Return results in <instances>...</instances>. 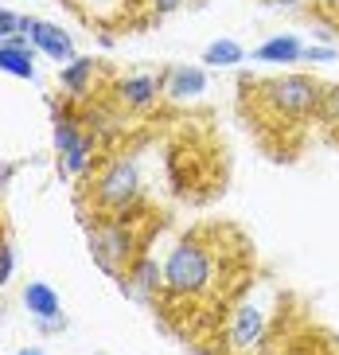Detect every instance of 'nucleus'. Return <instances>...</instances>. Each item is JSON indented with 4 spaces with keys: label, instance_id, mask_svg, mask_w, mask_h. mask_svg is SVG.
I'll return each mask as SVG.
<instances>
[{
    "label": "nucleus",
    "instance_id": "obj_1",
    "mask_svg": "<svg viewBox=\"0 0 339 355\" xmlns=\"http://www.w3.org/2000/svg\"><path fill=\"white\" fill-rule=\"evenodd\" d=\"M223 282V261L207 242V230H187L164 258V293L175 301H203Z\"/></svg>",
    "mask_w": 339,
    "mask_h": 355
},
{
    "label": "nucleus",
    "instance_id": "obj_2",
    "mask_svg": "<svg viewBox=\"0 0 339 355\" xmlns=\"http://www.w3.org/2000/svg\"><path fill=\"white\" fill-rule=\"evenodd\" d=\"M86 239H90L94 266L110 277L121 282V273L133 266V258L144 250V234L137 230V211L125 215H94L86 219Z\"/></svg>",
    "mask_w": 339,
    "mask_h": 355
},
{
    "label": "nucleus",
    "instance_id": "obj_3",
    "mask_svg": "<svg viewBox=\"0 0 339 355\" xmlns=\"http://www.w3.org/2000/svg\"><path fill=\"white\" fill-rule=\"evenodd\" d=\"M86 191H90L94 215H125V211H137L141 207V196H144L141 157H133V153H113L102 168H94V176L86 180Z\"/></svg>",
    "mask_w": 339,
    "mask_h": 355
},
{
    "label": "nucleus",
    "instance_id": "obj_4",
    "mask_svg": "<svg viewBox=\"0 0 339 355\" xmlns=\"http://www.w3.org/2000/svg\"><path fill=\"white\" fill-rule=\"evenodd\" d=\"M246 90H254L257 102L266 105L277 121H304V117H316L320 98L328 90V83H320L316 74L304 71H288L277 78H266V83H242Z\"/></svg>",
    "mask_w": 339,
    "mask_h": 355
},
{
    "label": "nucleus",
    "instance_id": "obj_5",
    "mask_svg": "<svg viewBox=\"0 0 339 355\" xmlns=\"http://www.w3.org/2000/svg\"><path fill=\"white\" fill-rule=\"evenodd\" d=\"M269 340V316L266 304H257L254 297H242V301L230 309V324H226V347L234 355H257Z\"/></svg>",
    "mask_w": 339,
    "mask_h": 355
},
{
    "label": "nucleus",
    "instance_id": "obj_6",
    "mask_svg": "<svg viewBox=\"0 0 339 355\" xmlns=\"http://www.w3.org/2000/svg\"><path fill=\"white\" fill-rule=\"evenodd\" d=\"M160 98H164V74L133 71L113 83V102L121 105V114H153Z\"/></svg>",
    "mask_w": 339,
    "mask_h": 355
},
{
    "label": "nucleus",
    "instance_id": "obj_7",
    "mask_svg": "<svg viewBox=\"0 0 339 355\" xmlns=\"http://www.w3.org/2000/svg\"><path fill=\"white\" fill-rule=\"evenodd\" d=\"M121 293L129 301H141V304H156V297L164 293V261H156L148 250H141L133 258V266L121 273Z\"/></svg>",
    "mask_w": 339,
    "mask_h": 355
},
{
    "label": "nucleus",
    "instance_id": "obj_8",
    "mask_svg": "<svg viewBox=\"0 0 339 355\" xmlns=\"http://www.w3.org/2000/svg\"><path fill=\"white\" fill-rule=\"evenodd\" d=\"M28 35H31V43H35V51L47 55V59H55V63H71V59H78L71 32H62L59 24L40 20V16H28Z\"/></svg>",
    "mask_w": 339,
    "mask_h": 355
},
{
    "label": "nucleus",
    "instance_id": "obj_9",
    "mask_svg": "<svg viewBox=\"0 0 339 355\" xmlns=\"http://www.w3.org/2000/svg\"><path fill=\"white\" fill-rule=\"evenodd\" d=\"M207 67H191V63H180V67H168L164 71V98L168 102H195V98L207 94Z\"/></svg>",
    "mask_w": 339,
    "mask_h": 355
},
{
    "label": "nucleus",
    "instance_id": "obj_10",
    "mask_svg": "<svg viewBox=\"0 0 339 355\" xmlns=\"http://www.w3.org/2000/svg\"><path fill=\"white\" fill-rule=\"evenodd\" d=\"M20 304H24V313L31 316L35 324H43V320H62V297H59V289H55L51 282H28L20 289Z\"/></svg>",
    "mask_w": 339,
    "mask_h": 355
},
{
    "label": "nucleus",
    "instance_id": "obj_11",
    "mask_svg": "<svg viewBox=\"0 0 339 355\" xmlns=\"http://www.w3.org/2000/svg\"><path fill=\"white\" fill-rule=\"evenodd\" d=\"M71 12H78L94 32H105L110 24H117L125 12L137 8V0H62Z\"/></svg>",
    "mask_w": 339,
    "mask_h": 355
},
{
    "label": "nucleus",
    "instance_id": "obj_12",
    "mask_svg": "<svg viewBox=\"0 0 339 355\" xmlns=\"http://www.w3.org/2000/svg\"><path fill=\"white\" fill-rule=\"evenodd\" d=\"M94 78H98V59H90V55H78L71 63H62L59 71V86L71 102H86L94 94Z\"/></svg>",
    "mask_w": 339,
    "mask_h": 355
},
{
    "label": "nucleus",
    "instance_id": "obj_13",
    "mask_svg": "<svg viewBox=\"0 0 339 355\" xmlns=\"http://www.w3.org/2000/svg\"><path fill=\"white\" fill-rule=\"evenodd\" d=\"M304 47L308 43L300 40V35H269L266 43H257L250 59L254 63H277V67H293V63H304Z\"/></svg>",
    "mask_w": 339,
    "mask_h": 355
},
{
    "label": "nucleus",
    "instance_id": "obj_14",
    "mask_svg": "<svg viewBox=\"0 0 339 355\" xmlns=\"http://www.w3.org/2000/svg\"><path fill=\"white\" fill-rule=\"evenodd\" d=\"M250 51L238 40H215L203 47V67H242Z\"/></svg>",
    "mask_w": 339,
    "mask_h": 355
},
{
    "label": "nucleus",
    "instance_id": "obj_15",
    "mask_svg": "<svg viewBox=\"0 0 339 355\" xmlns=\"http://www.w3.org/2000/svg\"><path fill=\"white\" fill-rule=\"evenodd\" d=\"M0 71L8 74V78L31 83L35 78V51H16V47H4L0 43Z\"/></svg>",
    "mask_w": 339,
    "mask_h": 355
},
{
    "label": "nucleus",
    "instance_id": "obj_16",
    "mask_svg": "<svg viewBox=\"0 0 339 355\" xmlns=\"http://www.w3.org/2000/svg\"><path fill=\"white\" fill-rule=\"evenodd\" d=\"M316 121H320L324 133L339 137V83H328V90H324V98H320Z\"/></svg>",
    "mask_w": 339,
    "mask_h": 355
},
{
    "label": "nucleus",
    "instance_id": "obj_17",
    "mask_svg": "<svg viewBox=\"0 0 339 355\" xmlns=\"http://www.w3.org/2000/svg\"><path fill=\"white\" fill-rule=\"evenodd\" d=\"M12 277H16V242L4 239V242H0V285L8 289Z\"/></svg>",
    "mask_w": 339,
    "mask_h": 355
},
{
    "label": "nucleus",
    "instance_id": "obj_18",
    "mask_svg": "<svg viewBox=\"0 0 339 355\" xmlns=\"http://www.w3.org/2000/svg\"><path fill=\"white\" fill-rule=\"evenodd\" d=\"M144 8H148V24L164 20V16H172V12H180L187 4V0H141Z\"/></svg>",
    "mask_w": 339,
    "mask_h": 355
},
{
    "label": "nucleus",
    "instance_id": "obj_19",
    "mask_svg": "<svg viewBox=\"0 0 339 355\" xmlns=\"http://www.w3.org/2000/svg\"><path fill=\"white\" fill-rule=\"evenodd\" d=\"M304 63H339V47H331V43H308L304 47Z\"/></svg>",
    "mask_w": 339,
    "mask_h": 355
},
{
    "label": "nucleus",
    "instance_id": "obj_20",
    "mask_svg": "<svg viewBox=\"0 0 339 355\" xmlns=\"http://www.w3.org/2000/svg\"><path fill=\"white\" fill-rule=\"evenodd\" d=\"M20 32H28V16L4 8V12H0V35L8 40V35H20Z\"/></svg>",
    "mask_w": 339,
    "mask_h": 355
},
{
    "label": "nucleus",
    "instance_id": "obj_21",
    "mask_svg": "<svg viewBox=\"0 0 339 355\" xmlns=\"http://www.w3.org/2000/svg\"><path fill=\"white\" fill-rule=\"evenodd\" d=\"M35 328H40V336H51V332H62V328H67V316H62V320H43V324H35Z\"/></svg>",
    "mask_w": 339,
    "mask_h": 355
},
{
    "label": "nucleus",
    "instance_id": "obj_22",
    "mask_svg": "<svg viewBox=\"0 0 339 355\" xmlns=\"http://www.w3.org/2000/svg\"><path fill=\"white\" fill-rule=\"evenodd\" d=\"M269 4H273V8H285V12H300L308 0H269Z\"/></svg>",
    "mask_w": 339,
    "mask_h": 355
},
{
    "label": "nucleus",
    "instance_id": "obj_23",
    "mask_svg": "<svg viewBox=\"0 0 339 355\" xmlns=\"http://www.w3.org/2000/svg\"><path fill=\"white\" fill-rule=\"evenodd\" d=\"M16 355H47V352H43V347H20Z\"/></svg>",
    "mask_w": 339,
    "mask_h": 355
},
{
    "label": "nucleus",
    "instance_id": "obj_24",
    "mask_svg": "<svg viewBox=\"0 0 339 355\" xmlns=\"http://www.w3.org/2000/svg\"><path fill=\"white\" fill-rule=\"evenodd\" d=\"M324 8H331V12H339V0H320Z\"/></svg>",
    "mask_w": 339,
    "mask_h": 355
}]
</instances>
